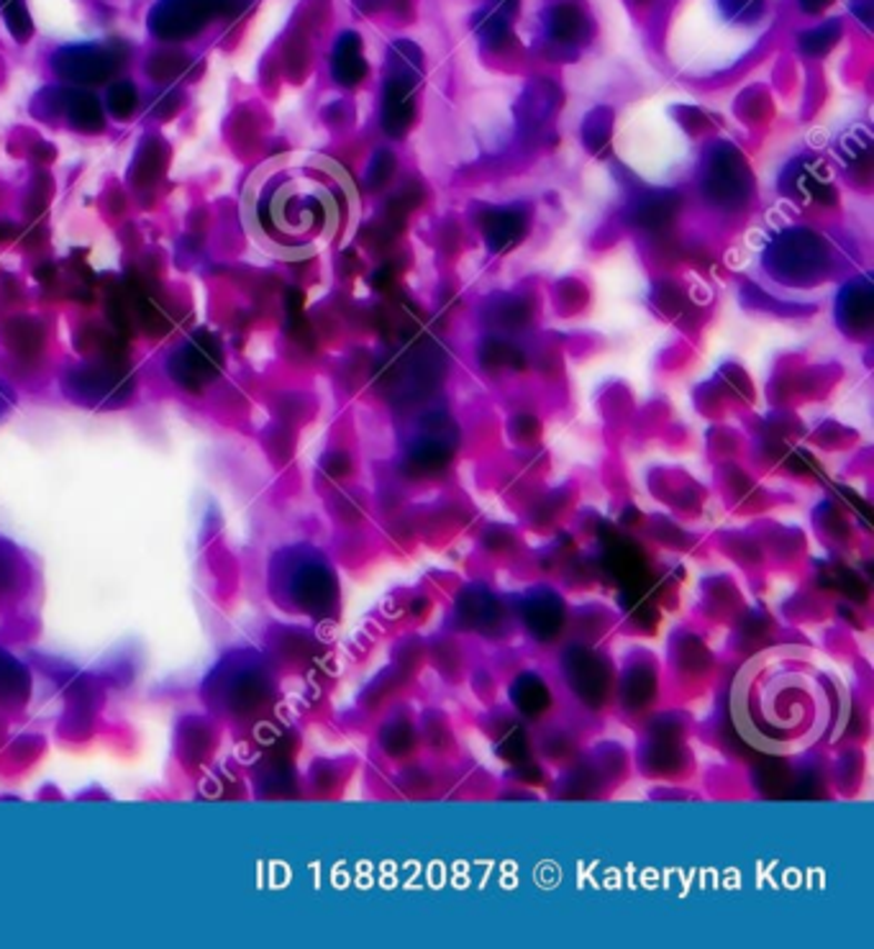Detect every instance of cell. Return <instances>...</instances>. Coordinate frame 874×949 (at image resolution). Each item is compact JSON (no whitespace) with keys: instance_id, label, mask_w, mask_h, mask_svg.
Returning <instances> with one entry per match:
<instances>
[{"instance_id":"11","label":"cell","mask_w":874,"mask_h":949,"mask_svg":"<svg viewBox=\"0 0 874 949\" xmlns=\"http://www.w3.org/2000/svg\"><path fill=\"white\" fill-rule=\"evenodd\" d=\"M515 8H519V0H490V6L482 8L478 21H474V29H478L482 41H488V44L501 41L511 29Z\"/></svg>"},{"instance_id":"13","label":"cell","mask_w":874,"mask_h":949,"mask_svg":"<svg viewBox=\"0 0 874 949\" xmlns=\"http://www.w3.org/2000/svg\"><path fill=\"white\" fill-rule=\"evenodd\" d=\"M872 311H874V301H872L870 286H852L844 290V296H841V319H844L846 327L852 329L870 327Z\"/></svg>"},{"instance_id":"1","label":"cell","mask_w":874,"mask_h":949,"mask_svg":"<svg viewBox=\"0 0 874 949\" xmlns=\"http://www.w3.org/2000/svg\"><path fill=\"white\" fill-rule=\"evenodd\" d=\"M734 719L746 742L772 755H795L844 721V678L805 649H772L736 678Z\"/></svg>"},{"instance_id":"14","label":"cell","mask_w":874,"mask_h":949,"mask_svg":"<svg viewBox=\"0 0 874 949\" xmlns=\"http://www.w3.org/2000/svg\"><path fill=\"white\" fill-rule=\"evenodd\" d=\"M549 31H552L554 39L572 44V41L585 37V19H582L577 8L560 6L554 8L552 16H549Z\"/></svg>"},{"instance_id":"17","label":"cell","mask_w":874,"mask_h":949,"mask_svg":"<svg viewBox=\"0 0 874 949\" xmlns=\"http://www.w3.org/2000/svg\"><path fill=\"white\" fill-rule=\"evenodd\" d=\"M721 8L726 11L729 19L739 23H752L762 16L764 0H721Z\"/></svg>"},{"instance_id":"9","label":"cell","mask_w":874,"mask_h":949,"mask_svg":"<svg viewBox=\"0 0 874 949\" xmlns=\"http://www.w3.org/2000/svg\"><path fill=\"white\" fill-rule=\"evenodd\" d=\"M331 70H334L336 82L346 88H354L368 74V62L362 57V41L352 31L336 41L334 57H331Z\"/></svg>"},{"instance_id":"4","label":"cell","mask_w":874,"mask_h":949,"mask_svg":"<svg viewBox=\"0 0 874 949\" xmlns=\"http://www.w3.org/2000/svg\"><path fill=\"white\" fill-rule=\"evenodd\" d=\"M703 190L707 201L723 208H739L746 203L752 193V174L746 170L744 157L734 147L721 144L707 160V170L703 178Z\"/></svg>"},{"instance_id":"6","label":"cell","mask_w":874,"mask_h":949,"mask_svg":"<svg viewBox=\"0 0 874 949\" xmlns=\"http://www.w3.org/2000/svg\"><path fill=\"white\" fill-rule=\"evenodd\" d=\"M219 13V0H160L154 6L149 27H152L157 39L180 41L195 37Z\"/></svg>"},{"instance_id":"16","label":"cell","mask_w":874,"mask_h":949,"mask_svg":"<svg viewBox=\"0 0 874 949\" xmlns=\"http://www.w3.org/2000/svg\"><path fill=\"white\" fill-rule=\"evenodd\" d=\"M137 88L131 86V82H115V86L108 90V101H106V106H108V111L111 113H115V116H131L134 113V108H137Z\"/></svg>"},{"instance_id":"15","label":"cell","mask_w":874,"mask_h":949,"mask_svg":"<svg viewBox=\"0 0 874 949\" xmlns=\"http://www.w3.org/2000/svg\"><path fill=\"white\" fill-rule=\"evenodd\" d=\"M0 13H3L8 31H11L16 41H29L31 31H34V23H31V16L23 0H0Z\"/></svg>"},{"instance_id":"12","label":"cell","mask_w":874,"mask_h":949,"mask_svg":"<svg viewBox=\"0 0 874 949\" xmlns=\"http://www.w3.org/2000/svg\"><path fill=\"white\" fill-rule=\"evenodd\" d=\"M64 111H68L70 121L74 129L80 131H101L103 129V108L88 93H74V90H64L62 98Z\"/></svg>"},{"instance_id":"8","label":"cell","mask_w":874,"mask_h":949,"mask_svg":"<svg viewBox=\"0 0 874 949\" xmlns=\"http://www.w3.org/2000/svg\"><path fill=\"white\" fill-rule=\"evenodd\" d=\"M482 234L488 239V247L493 252H508L519 244L521 237L526 234V219L515 208H495L488 211L480 221Z\"/></svg>"},{"instance_id":"18","label":"cell","mask_w":874,"mask_h":949,"mask_svg":"<svg viewBox=\"0 0 874 949\" xmlns=\"http://www.w3.org/2000/svg\"><path fill=\"white\" fill-rule=\"evenodd\" d=\"M639 221H644L646 227H664V223L672 221V206L667 201H652L644 206V211L639 213Z\"/></svg>"},{"instance_id":"3","label":"cell","mask_w":874,"mask_h":949,"mask_svg":"<svg viewBox=\"0 0 874 949\" xmlns=\"http://www.w3.org/2000/svg\"><path fill=\"white\" fill-rule=\"evenodd\" d=\"M767 268L785 282H815L828 270V247L807 229H793L770 244Z\"/></svg>"},{"instance_id":"20","label":"cell","mask_w":874,"mask_h":949,"mask_svg":"<svg viewBox=\"0 0 874 949\" xmlns=\"http://www.w3.org/2000/svg\"><path fill=\"white\" fill-rule=\"evenodd\" d=\"M801 3H803L805 11L815 13V11H823V8H826L831 3V0H801Z\"/></svg>"},{"instance_id":"19","label":"cell","mask_w":874,"mask_h":949,"mask_svg":"<svg viewBox=\"0 0 874 949\" xmlns=\"http://www.w3.org/2000/svg\"><path fill=\"white\" fill-rule=\"evenodd\" d=\"M836 39V34H834V23H828L826 29H818V31H811V37H807L805 41H803V47L807 49V52L811 54H821L823 49H828L831 47V41Z\"/></svg>"},{"instance_id":"7","label":"cell","mask_w":874,"mask_h":949,"mask_svg":"<svg viewBox=\"0 0 874 949\" xmlns=\"http://www.w3.org/2000/svg\"><path fill=\"white\" fill-rule=\"evenodd\" d=\"M413 80L395 78L390 74L385 82V96H382V129L390 137L398 139L411 129L413 116H415V101H413Z\"/></svg>"},{"instance_id":"2","label":"cell","mask_w":874,"mask_h":949,"mask_svg":"<svg viewBox=\"0 0 874 949\" xmlns=\"http://www.w3.org/2000/svg\"><path fill=\"white\" fill-rule=\"evenodd\" d=\"M346 180L323 157L285 154L264 164L247 186V227L285 257L319 252L339 231Z\"/></svg>"},{"instance_id":"10","label":"cell","mask_w":874,"mask_h":949,"mask_svg":"<svg viewBox=\"0 0 874 949\" xmlns=\"http://www.w3.org/2000/svg\"><path fill=\"white\" fill-rule=\"evenodd\" d=\"M782 188H785L787 193H793L795 190L797 196L811 198V201L813 198L815 201H818V198H823V201H831V198L836 196L834 188L828 186L826 174L818 170V164H813L807 160L790 164L785 180H782Z\"/></svg>"},{"instance_id":"5","label":"cell","mask_w":874,"mask_h":949,"mask_svg":"<svg viewBox=\"0 0 874 949\" xmlns=\"http://www.w3.org/2000/svg\"><path fill=\"white\" fill-rule=\"evenodd\" d=\"M123 52L108 44H74L54 54V70L80 86H101L123 64Z\"/></svg>"}]
</instances>
